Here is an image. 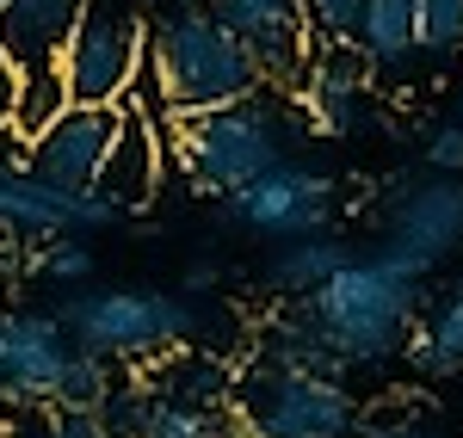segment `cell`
I'll return each instance as SVG.
<instances>
[{"label": "cell", "mask_w": 463, "mask_h": 438, "mask_svg": "<svg viewBox=\"0 0 463 438\" xmlns=\"http://www.w3.org/2000/svg\"><path fill=\"white\" fill-rule=\"evenodd\" d=\"M420 303H427L420 278L408 266H395L390 254H377V259H346L290 315L321 346V359L340 370V365H383V359H395L408 328H414V315H420Z\"/></svg>", "instance_id": "1"}, {"label": "cell", "mask_w": 463, "mask_h": 438, "mask_svg": "<svg viewBox=\"0 0 463 438\" xmlns=\"http://www.w3.org/2000/svg\"><path fill=\"white\" fill-rule=\"evenodd\" d=\"M148 74L167 117H198V111H222L266 93L253 56L204 6H174L161 25H148Z\"/></svg>", "instance_id": "2"}, {"label": "cell", "mask_w": 463, "mask_h": 438, "mask_svg": "<svg viewBox=\"0 0 463 438\" xmlns=\"http://www.w3.org/2000/svg\"><path fill=\"white\" fill-rule=\"evenodd\" d=\"M297 136L303 130L266 93H253L241 106H222V111L174 117L179 173L192 180V191H211V198H229V191L253 185L260 173H272L290 148H297Z\"/></svg>", "instance_id": "3"}, {"label": "cell", "mask_w": 463, "mask_h": 438, "mask_svg": "<svg viewBox=\"0 0 463 438\" xmlns=\"http://www.w3.org/2000/svg\"><path fill=\"white\" fill-rule=\"evenodd\" d=\"M229 402L248 438H353L358 426V402L340 377L285 370L266 359H253V370L229 383Z\"/></svg>", "instance_id": "4"}, {"label": "cell", "mask_w": 463, "mask_h": 438, "mask_svg": "<svg viewBox=\"0 0 463 438\" xmlns=\"http://www.w3.org/2000/svg\"><path fill=\"white\" fill-rule=\"evenodd\" d=\"M62 333H74V352L93 359H124V365H148L161 352H179V340L198 333L192 303L161 291H93L62 303Z\"/></svg>", "instance_id": "5"}, {"label": "cell", "mask_w": 463, "mask_h": 438, "mask_svg": "<svg viewBox=\"0 0 463 438\" xmlns=\"http://www.w3.org/2000/svg\"><path fill=\"white\" fill-rule=\"evenodd\" d=\"M148 62V25L130 0H80L74 32L56 56L69 106H124Z\"/></svg>", "instance_id": "6"}, {"label": "cell", "mask_w": 463, "mask_h": 438, "mask_svg": "<svg viewBox=\"0 0 463 438\" xmlns=\"http://www.w3.org/2000/svg\"><path fill=\"white\" fill-rule=\"evenodd\" d=\"M204 13L253 56L266 87L303 80L309 56H316V32H309L303 0H204Z\"/></svg>", "instance_id": "7"}, {"label": "cell", "mask_w": 463, "mask_h": 438, "mask_svg": "<svg viewBox=\"0 0 463 438\" xmlns=\"http://www.w3.org/2000/svg\"><path fill=\"white\" fill-rule=\"evenodd\" d=\"M118 136V106H69L56 124H43L25 154H19V173L37 180L43 191H93L99 167H106V148Z\"/></svg>", "instance_id": "8"}, {"label": "cell", "mask_w": 463, "mask_h": 438, "mask_svg": "<svg viewBox=\"0 0 463 438\" xmlns=\"http://www.w3.org/2000/svg\"><path fill=\"white\" fill-rule=\"evenodd\" d=\"M229 210H235V222H248V228H260V235H272V241H297V235L327 228L334 185L321 180V173H309V167L279 161L272 173H260L253 185L229 191Z\"/></svg>", "instance_id": "9"}, {"label": "cell", "mask_w": 463, "mask_h": 438, "mask_svg": "<svg viewBox=\"0 0 463 438\" xmlns=\"http://www.w3.org/2000/svg\"><path fill=\"white\" fill-rule=\"evenodd\" d=\"M463 241V185L458 180H432L420 191H408L390 217V247L383 254L395 266H408L414 278H427L439 259Z\"/></svg>", "instance_id": "10"}, {"label": "cell", "mask_w": 463, "mask_h": 438, "mask_svg": "<svg viewBox=\"0 0 463 438\" xmlns=\"http://www.w3.org/2000/svg\"><path fill=\"white\" fill-rule=\"evenodd\" d=\"M161 173H167V143H161V130L148 124L143 111H118V136H111V148H106V167H99L93 191L106 198L118 217H130V210H148V204H155Z\"/></svg>", "instance_id": "11"}, {"label": "cell", "mask_w": 463, "mask_h": 438, "mask_svg": "<svg viewBox=\"0 0 463 438\" xmlns=\"http://www.w3.org/2000/svg\"><path fill=\"white\" fill-rule=\"evenodd\" d=\"M0 346H6V365H0V383L25 402H50V383L69 359V333L56 315H0Z\"/></svg>", "instance_id": "12"}, {"label": "cell", "mask_w": 463, "mask_h": 438, "mask_svg": "<svg viewBox=\"0 0 463 438\" xmlns=\"http://www.w3.org/2000/svg\"><path fill=\"white\" fill-rule=\"evenodd\" d=\"M80 0H0V56L6 69H56L62 43L74 32Z\"/></svg>", "instance_id": "13"}, {"label": "cell", "mask_w": 463, "mask_h": 438, "mask_svg": "<svg viewBox=\"0 0 463 438\" xmlns=\"http://www.w3.org/2000/svg\"><path fill=\"white\" fill-rule=\"evenodd\" d=\"M297 87L309 99L316 130L346 136V130L364 124V74H358V62H346V56H309V69H303Z\"/></svg>", "instance_id": "14"}, {"label": "cell", "mask_w": 463, "mask_h": 438, "mask_svg": "<svg viewBox=\"0 0 463 438\" xmlns=\"http://www.w3.org/2000/svg\"><path fill=\"white\" fill-rule=\"evenodd\" d=\"M346 259H353V247H346V241H334L327 228H316V235H297V241H285V247L272 254L266 284H272L279 296H297V303H303V296L316 291V284H327Z\"/></svg>", "instance_id": "15"}, {"label": "cell", "mask_w": 463, "mask_h": 438, "mask_svg": "<svg viewBox=\"0 0 463 438\" xmlns=\"http://www.w3.org/2000/svg\"><path fill=\"white\" fill-rule=\"evenodd\" d=\"M371 69H402L414 56V0H358L353 37Z\"/></svg>", "instance_id": "16"}, {"label": "cell", "mask_w": 463, "mask_h": 438, "mask_svg": "<svg viewBox=\"0 0 463 438\" xmlns=\"http://www.w3.org/2000/svg\"><path fill=\"white\" fill-rule=\"evenodd\" d=\"M235 370L222 359H185V352H161V365L148 370L143 396H167V402H192V407H216L229 396Z\"/></svg>", "instance_id": "17"}, {"label": "cell", "mask_w": 463, "mask_h": 438, "mask_svg": "<svg viewBox=\"0 0 463 438\" xmlns=\"http://www.w3.org/2000/svg\"><path fill=\"white\" fill-rule=\"evenodd\" d=\"M402 346H408V359L427 370V377H458L463 370V291L432 309L427 328H408Z\"/></svg>", "instance_id": "18"}, {"label": "cell", "mask_w": 463, "mask_h": 438, "mask_svg": "<svg viewBox=\"0 0 463 438\" xmlns=\"http://www.w3.org/2000/svg\"><path fill=\"white\" fill-rule=\"evenodd\" d=\"M69 111V87H62V74L56 69H25L19 74V93H13V117H6V130L19 136V143H32L43 124H56Z\"/></svg>", "instance_id": "19"}, {"label": "cell", "mask_w": 463, "mask_h": 438, "mask_svg": "<svg viewBox=\"0 0 463 438\" xmlns=\"http://www.w3.org/2000/svg\"><path fill=\"white\" fill-rule=\"evenodd\" d=\"M130 438H222L216 407H192V402H167V396H143Z\"/></svg>", "instance_id": "20"}, {"label": "cell", "mask_w": 463, "mask_h": 438, "mask_svg": "<svg viewBox=\"0 0 463 438\" xmlns=\"http://www.w3.org/2000/svg\"><path fill=\"white\" fill-rule=\"evenodd\" d=\"M111 396V377H106V359H93V352H74L62 359L56 370V383H50V407H62V414H99V402Z\"/></svg>", "instance_id": "21"}, {"label": "cell", "mask_w": 463, "mask_h": 438, "mask_svg": "<svg viewBox=\"0 0 463 438\" xmlns=\"http://www.w3.org/2000/svg\"><path fill=\"white\" fill-rule=\"evenodd\" d=\"M414 50H463V0H414Z\"/></svg>", "instance_id": "22"}, {"label": "cell", "mask_w": 463, "mask_h": 438, "mask_svg": "<svg viewBox=\"0 0 463 438\" xmlns=\"http://www.w3.org/2000/svg\"><path fill=\"white\" fill-rule=\"evenodd\" d=\"M37 272L56 278V284H80V278H93V247L74 241V235H50L43 254H37Z\"/></svg>", "instance_id": "23"}, {"label": "cell", "mask_w": 463, "mask_h": 438, "mask_svg": "<svg viewBox=\"0 0 463 438\" xmlns=\"http://www.w3.org/2000/svg\"><path fill=\"white\" fill-rule=\"evenodd\" d=\"M309 13V32L327 37V43H346L353 37V19H358V0H303Z\"/></svg>", "instance_id": "24"}, {"label": "cell", "mask_w": 463, "mask_h": 438, "mask_svg": "<svg viewBox=\"0 0 463 438\" xmlns=\"http://www.w3.org/2000/svg\"><path fill=\"white\" fill-rule=\"evenodd\" d=\"M427 161L445 173V180H458V173H463V124H458V117L439 124V130L427 136Z\"/></svg>", "instance_id": "25"}, {"label": "cell", "mask_w": 463, "mask_h": 438, "mask_svg": "<svg viewBox=\"0 0 463 438\" xmlns=\"http://www.w3.org/2000/svg\"><path fill=\"white\" fill-rule=\"evenodd\" d=\"M43 438H111V433H106V420H99V414H62V407H50Z\"/></svg>", "instance_id": "26"}, {"label": "cell", "mask_w": 463, "mask_h": 438, "mask_svg": "<svg viewBox=\"0 0 463 438\" xmlns=\"http://www.w3.org/2000/svg\"><path fill=\"white\" fill-rule=\"evenodd\" d=\"M13 93H19V74L6 69V56H0V130H6V117H13Z\"/></svg>", "instance_id": "27"}, {"label": "cell", "mask_w": 463, "mask_h": 438, "mask_svg": "<svg viewBox=\"0 0 463 438\" xmlns=\"http://www.w3.org/2000/svg\"><path fill=\"white\" fill-rule=\"evenodd\" d=\"M358 438H439V433H427V426H371Z\"/></svg>", "instance_id": "28"}, {"label": "cell", "mask_w": 463, "mask_h": 438, "mask_svg": "<svg viewBox=\"0 0 463 438\" xmlns=\"http://www.w3.org/2000/svg\"><path fill=\"white\" fill-rule=\"evenodd\" d=\"M174 6H204V0H174Z\"/></svg>", "instance_id": "29"}, {"label": "cell", "mask_w": 463, "mask_h": 438, "mask_svg": "<svg viewBox=\"0 0 463 438\" xmlns=\"http://www.w3.org/2000/svg\"><path fill=\"white\" fill-rule=\"evenodd\" d=\"M0 365H6V346H0Z\"/></svg>", "instance_id": "30"}, {"label": "cell", "mask_w": 463, "mask_h": 438, "mask_svg": "<svg viewBox=\"0 0 463 438\" xmlns=\"http://www.w3.org/2000/svg\"><path fill=\"white\" fill-rule=\"evenodd\" d=\"M458 124H463V106H458Z\"/></svg>", "instance_id": "31"}]
</instances>
